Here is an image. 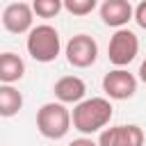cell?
<instances>
[{
	"label": "cell",
	"instance_id": "4",
	"mask_svg": "<svg viewBox=\"0 0 146 146\" xmlns=\"http://www.w3.org/2000/svg\"><path fill=\"white\" fill-rule=\"evenodd\" d=\"M139 52V39L132 30H116L114 36L110 39V46H107V57L114 66H128Z\"/></svg>",
	"mask_w": 146,
	"mask_h": 146
},
{
	"label": "cell",
	"instance_id": "6",
	"mask_svg": "<svg viewBox=\"0 0 146 146\" xmlns=\"http://www.w3.org/2000/svg\"><path fill=\"white\" fill-rule=\"evenodd\" d=\"M103 91L114 100L132 98L137 91V78L132 73H128L125 68H114L103 78Z\"/></svg>",
	"mask_w": 146,
	"mask_h": 146
},
{
	"label": "cell",
	"instance_id": "16",
	"mask_svg": "<svg viewBox=\"0 0 146 146\" xmlns=\"http://www.w3.org/2000/svg\"><path fill=\"white\" fill-rule=\"evenodd\" d=\"M68 146H98L94 139H89V137H80V139H73Z\"/></svg>",
	"mask_w": 146,
	"mask_h": 146
},
{
	"label": "cell",
	"instance_id": "8",
	"mask_svg": "<svg viewBox=\"0 0 146 146\" xmlns=\"http://www.w3.org/2000/svg\"><path fill=\"white\" fill-rule=\"evenodd\" d=\"M32 21H34V14H32V7L27 2H11L2 11V25L11 34L30 32L32 30Z\"/></svg>",
	"mask_w": 146,
	"mask_h": 146
},
{
	"label": "cell",
	"instance_id": "9",
	"mask_svg": "<svg viewBox=\"0 0 146 146\" xmlns=\"http://www.w3.org/2000/svg\"><path fill=\"white\" fill-rule=\"evenodd\" d=\"M52 91H55V98L62 105H66V103H75L78 105L80 100H84L87 87H84L82 78H78V75H64V78H59L55 82Z\"/></svg>",
	"mask_w": 146,
	"mask_h": 146
},
{
	"label": "cell",
	"instance_id": "2",
	"mask_svg": "<svg viewBox=\"0 0 146 146\" xmlns=\"http://www.w3.org/2000/svg\"><path fill=\"white\" fill-rule=\"evenodd\" d=\"M27 52L32 59L48 64L55 62L59 50H62V41H59V32L52 25H36L27 32Z\"/></svg>",
	"mask_w": 146,
	"mask_h": 146
},
{
	"label": "cell",
	"instance_id": "1",
	"mask_svg": "<svg viewBox=\"0 0 146 146\" xmlns=\"http://www.w3.org/2000/svg\"><path fill=\"white\" fill-rule=\"evenodd\" d=\"M112 103L107 98H84L80 100L75 107H73V114H71V123L78 132L82 135H91V132H98L100 128H105L112 119Z\"/></svg>",
	"mask_w": 146,
	"mask_h": 146
},
{
	"label": "cell",
	"instance_id": "7",
	"mask_svg": "<svg viewBox=\"0 0 146 146\" xmlns=\"http://www.w3.org/2000/svg\"><path fill=\"white\" fill-rule=\"evenodd\" d=\"M98 146H144V130L135 123L107 128L100 132Z\"/></svg>",
	"mask_w": 146,
	"mask_h": 146
},
{
	"label": "cell",
	"instance_id": "17",
	"mask_svg": "<svg viewBox=\"0 0 146 146\" xmlns=\"http://www.w3.org/2000/svg\"><path fill=\"white\" fill-rule=\"evenodd\" d=\"M139 78H141V82L146 84V59L141 62V66H139Z\"/></svg>",
	"mask_w": 146,
	"mask_h": 146
},
{
	"label": "cell",
	"instance_id": "5",
	"mask_svg": "<svg viewBox=\"0 0 146 146\" xmlns=\"http://www.w3.org/2000/svg\"><path fill=\"white\" fill-rule=\"evenodd\" d=\"M98 57V43L89 34H75L66 43V62L75 68H87Z\"/></svg>",
	"mask_w": 146,
	"mask_h": 146
},
{
	"label": "cell",
	"instance_id": "10",
	"mask_svg": "<svg viewBox=\"0 0 146 146\" xmlns=\"http://www.w3.org/2000/svg\"><path fill=\"white\" fill-rule=\"evenodd\" d=\"M100 18L110 27H123L132 18V5L128 0H105L100 5Z\"/></svg>",
	"mask_w": 146,
	"mask_h": 146
},
{
	"label": "cell",
	"instance_id": "15",
	"mask_svg": "<svg viewBox=\"0 0 146 146\" xmlns=\"http://www.w3.org/2000/svg\"><path fill=\"white\" fill-rule=\"evenodd\" d=\"M132 18H135V23H137L141 30H146V0H141V2L132 9Z\"/></svg>",
	"mask_w": 146,
	"mask_h": 146
},
{
	"label": "cell",
	"instance_id": "12",
	"mask_svg": "<svg viewBox=\"0 0 146 146\" xmlns=\"http://www.w3.org/2000/svg\"><path fill=\"white\" fill-rule=\"evenodd\" d=\"M23 107V94L11 84H0V116L9 119Z\"/></svg>",
	"mask_w": 146,
	"mask_h": 146
},
{
	"label": "cell",
	"instance_id": "14",
	"mask_svg": "<svg viewBox=\"0 0 146 146\" xmlns=\"http://www.w3.org/2000/svg\"><path fill=\"white\" fill-rule=\"evenodd\" d=\"M62 9H66L73 16H87L96 9V0H64Z\"/></svg>",
	"mask_w": 146,
	"mask_h": 146
},
{
	"label": "cell",
	"instance_id": "3",
	"mask_svg": "<svg viewBox=\"0 0 146 146\" xmlns=\"http://www.w3.org/2000/svg\"><path fill=\"white\" fill-rule=\"evenodd\" d=\"M36 128L48 139H62L71 130V112L62 103H46L36 112Z\"/></svg>",
	"mask_w": 146,
	"mask_h": 146
},
{
	"label": "cell",
	"instance_id": "11",
	"mask_svg": "<svg viewBox=\"0 0 146 146\" xmlns=\"http://www.w3.org/2000/svg\"><path fill=\"white\" fill-rule=\"evenodd\" d=\"M25 73V62L16 52H2L0 55V82L2 84H14L23 78Z\"/></svg>",
	"mask_w": 146,
	"mask_h": 146
},
{
	"label": "cell",
	"instance_id": "13",
	"mask_svg": "<svg viewBox=\"0 0 146 146\" xmlns=\"http://www.w3.org/2000/svg\"><path fill=\"white\" fill-rule=\"evenodd\" d=\"M32 14L41 16V18H52L62 11V2L59 0H34L32 5Z\"/></svg>",
	"mask_w": 146,
	"mask_h": 146
}]
</instances>
